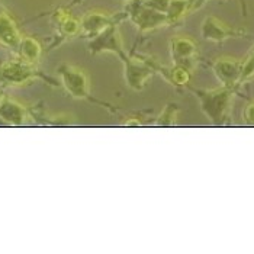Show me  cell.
I'll return each instance as SVG.
<instances>
[{
	"label": "cell",
	"instance_id": "6da1fadb",
	"mask_svg": "<svg viewBox=\"0 0 254 254\" xmlns=\"http://www.w3.org/2000/svg\"><path fill=\"white\" fill-rule=\"evenodd\" d=\"M200 109L214 125H224L230 117L234 100V89L218 87L211 90H196Z\"/></svg>",
	"mask_w": 254,
	"mask_h": 254
},
{
	"label": "cell",
	"instance_id": "7a4b0ae2",
	"mask_svg": "<svg viewBox=\"0 0 254 254\" xmlns=\"http://www.w3.org/2000/svg\"><path fill=\"white\" fill-rule=\"evenodd\" d=\"M38 77L35 64L25 60L13 59L0 63V84L6 87H19Z\"/></svg>",
	"mask_w": 254,
	"mask_h": 254
},
{
	"label": "cell",
	"instance_id": "3957f363",
	"mask_svg": "<svg viewBox=\"0 0 254 254\" xmlns=\"http://www.w3.org/2000/svg\"><path fill=\"white\" fill-rule=\"evenodd\" d=\"M63 87L74 99H87L90 95V83L86 73L74 65H63L59 70Z\"/></svg>",
	"mask_w": 254,
	"mask_h": 254
},
{
	"label": "cell",
	"instance_id": "277c9868",
	"mask_svg": "<svg viewBox=\"0 0 254 254\" xmlns=\"http://www.w3.org/2000/svg\"><path fill=\"white\" fill-rule=\"evenodd\" d=\"M125 64V81L132 90H142L148 80L154 73V67H151L147 61L128 57L127 53L119 57Z\"/></svg>",
	"mask_w": 254,
	"mask_h": 254
},
{
	"label": "cell",
	"instance_id": "5b68a950",
	"mask_svg": "<svg viewBox=\"0 0 254 254\" xmlns=\"http://www.w3.org/2000/svg\"><path fill=\"white\" fill-rule=\"evenodd\" d=\"M170 57L173 65H182L192 71L197 61L196 42L188 37H173L170 41Z\"/></svg>",
	"mask_w": 254,
	"mask_h": 254
},
{
	"label": "cell",
	"instance_id": "8992f818",
	"mask_svg": "<svg viewBox=\"0 0 254 254\" xmlns=\"http://www.w3.org/2000/svg\"><path fill=\"white\" fill-rule=\"evenodd\" d=\"M87 47L93 54L114 53V54H117L118 57H122L125 54L119 31H118L117 25H114V23L111 26H108L103 32H100L99 35L90 39Z\"/></svg>",
	"mask_w": 254,
	"mask_h": 254
},
{
	"label": "cell",
	"instance_id": "52a82bcc",
	"mask_svg": "<svg viewBox=\"0 0 254 254\" xmlns=\"http://www.w3.org/2000/svg\"><path fill=\"white\" fill-rule=\"evenodd\" d=\"M212 70L216 78L222 83V86L235 89V86L240 84L241 60L233 59V57H219L215 60Z\"/></svg>",
	"mask_w": 254,
	"mask_h": 254
},
{
	"label": "cell",
	"instance_id": "ba28073f",
	"mask_svg": "<svg viewBox=\"0 0 254 254\" xmlns=\"http://www.w3.org/2000/svg\"><path fill=\"white\" fill-rule=\"evenodd\" d=\"M131 19L141 32H150V31H154L157 28L170 25L166 13L150 9L147 6H144L142 3L131 13Z\"/></svg>",
	"mask_w": 254,
	"mask_h": 254
},
{
	"label": "cell",
	"instance_id": "9c48e42d",
	"mask_svg": "<svg viewBox=\"0 0 254 254\" xmlns=\"http://www.w3.org/2000/svg\"><path fill=\"white\" fill-rule=\"evenodd\" d=\"M200 34L203 39L211 41V42H222L225 39L238 35L237 31L230 28L228 25H225L224 22H221L215 16H208L203 19L202 26H200Z\"/></svg>",
	"mask_w": 254,
	"mask_h": 254
},
{
	"label": "cell",
	"instance_id": "30bf717a",
	"mask_svg": "<svg viewBox=\"0 0 254 254\" xmlns=\"http://www.w3.org/2000/svg\"><path fill=\"white\" fill-rule=\"evenodd\" d=\"M80 25H81V34L93 38L112 25V16L100 10H92L87 12L80 19Z\"/></svg>",
	"mask_w": 254,
	"mask_h": 254
},
{
	"label": "cell",
	"instance_id": "8fae6325",
	"mask_svg": "<svg viewBox=\"0 0 254 254\" xmlns=\"http://www.w3.org/2000/svg\"><path fill=\"white\" fill-rule=\"evenodd\" d=\"M0 118L10 125H23L28 118V109L13 99L0 98Z\"/></svg>",
	"mask_w": 254,
	"mask_h": 254
},
{
	"label": "cell",
	"instance_id": "7c38bea8",
	"mask_svg": "<svg viewBox=\"0 0 254 254\" xmlns=\"http://www.w3.org/2000/svg\"><path fill=\"white\" fill-rule=\"evenodd\" d=\"M20 38L22 35L19 34V29L15 20L10 18L9 13L1 12L0 13V44L10 50H18Z\"/></svg>",
	"mask_w": 254,
	"mask_h": 254
},
{
	"label": "cell",
	"instance_id": "4fadbf2b",
	"mask_svg": "<svg viewBox=\"0 0 254 254\" xmlns=\"http://www.w3.org/2000/svg\"><path fill=\"white\" fill-rule=\"evenodd\" d=\"M19 53V57L31 64H38L42 54L41 44L35 38L31 37H22L19 42V47L16 50Z\"/></svg>",
	"mask_w": 254,
	"mask_h": 254
},
{
	"label": "cell",
	"instance_id": "5bb4252c",
	"mask_svg": "<svg viewBox=\"0 0 254 254\" xmlns=\"http://www.w3.org/2000/svg\"><path fill=\"white\" fill-rule=\"evenodd\" d=\"M56 22H57L60 32L67 38H71V37H76L78 34H81L80 19L73 18L68 12L63 10V9H60L56 13Z\"/></svg>",
	"mask_w": 254,
	"mask_h": 254
},
{
	"label": "cell",
	"instance_id": "9a60e30c",
	"mask_svg": "<svg viewBox=\"0 0 254 254\" xmlns=\"http://www.w3.org/2000/svg\"><path fill=\"white\" fill-rule=\"evenodd\" d=\"M190 1L189 0H170L169 9L166 12L169 23H176L182 19L189 10H190Z\"/></svg>",
	"mask_w": 254,
	"mask_h": 254
},
{
	"label": "cell",
	"instance_id": "2e32d148",
	"mask_svg": "<svg viewBox=\"0 0 254 254\" xmlns=\"http://www.w3.org/2000/svg\"><path fill=\"white\" fill-rule=\"evenodd\" d=\"M167 78L176 86H186L190 81V70L182 65H173Z\"/></svg>",
	"mask_w": 254,
	"mask_h": 254
},
{
	"label": "cell",
	"instance_id": "e0dca14e",
	"mask_svg": "<svg viewBox=\"0 0 254 254\" xmlns=\"http://www.w3.org/2000/svg\"><path fill=\"white\" fill-rule=\"evenodd\" d=\"M177 115H179V108L176 105H167L161 112V115L158 117L156 124L160 127H172L176 124Z\"/></svg>",
	"mask_w": 254,
	"mask_h": 254
},
{
	"label": "cell",
	"instance_id": "ac0fdd59",
	"mask_svg": "<svg viewBox=\"0 0 254 254\" xmlns=\"http://www.w3.org/2000/svg\"><path fill=\"white\" fill-rule=\"evenodd\" d=\"M254 78V48L249 53V56L241 61V76L240 84Z\"/></svg>",
	"mask_w": 254,
	"mask_h": 254
},
{
	"label": "cell",
	"instance_id": "d6986e66",
	"mask_svg": "<svg viewBox=\"0 0 254 254\" xmlns=\"http://www.w3.org/2000/svg\"><path fill=\"white\" fill-rule=\"evenodd\" d=\"M141 3L150 9H154L157 12L166 13L170 4V0H141Z\"/></svg>",
	"mask_w": 254,
	"mask_h": 254
},
{
	"label": "cell",
	"instance_id": "ffe728a7",
	"mask_svg": "<svg viewBox=\"0 0 254 254\" xmlns=\"http://www.w3.org/2000/svg\"><path fill=\"white\" fill-rule=\"evenodd\" d=\"M244 121L249 125H254V102H250L244 109Z\"/></svg>",
	"mask_w": 254,
	"mask_h": 254
},
{
	"label": "cell",
	"instance_id": "44dd1931",
	"mask_svg": "<svg viewBox=\"0 0 254 254\" xmlns=\"http://www.w3.org/2000/svg\"><path fill=\"white\" fill-rule=\"evenodd\" d=\"M124 125H125V127H139V125H141V122H138L137 119H132V121L125 122Z\"/></svg>",
	"mask_w": 254,
	"mask_h": 254
},
{
	"label": "cell",
	"instance_id": "7402d4cb",
	"mask_svg": "<svg viewBox=\"0 0 254 254\" xmlns=\"http://www.w3.org/2000/svg\"><path fill=\"white\" fill-rule=\"evenodd\" d=\"M190 1V7H193V3H196L197 0H189Z\"/></svg>",
	"mask_w": 254,
	"mask_h": 254
}]
</instances>
